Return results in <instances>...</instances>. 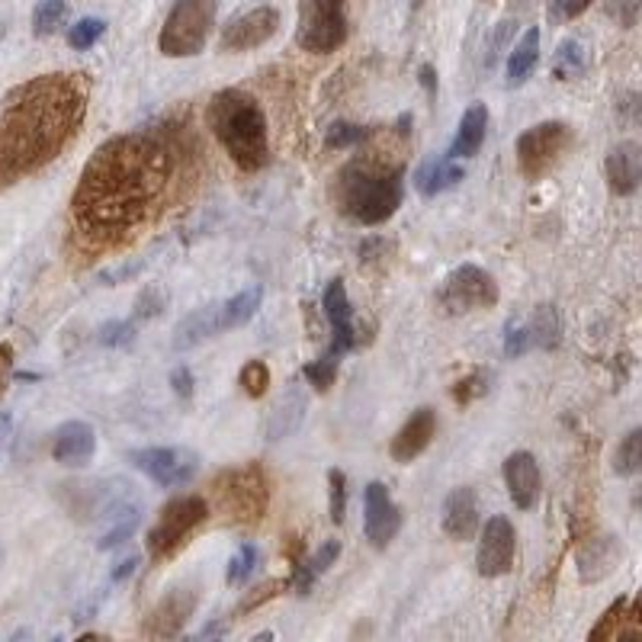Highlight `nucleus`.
Returning a JSON list of instances; mask_svg holds the SVG:
<instances>
[{
  "mask_svg": "<svg viewBox=\"0 0 642 642\" xmlns=\"http://www.w3.org/2000/svg\"><path fill=\"white\" fill-rule=\"evenodd\" d=\"M136 340V322H106L101 328V344L106 347H129Z\"/></svg>",
  "mask_w": 642,
  "mask_h": 642,
  "instance_id": "nucleus-42",
  "label": "nucleus"
},
{
  "mask_svg": "<svg viewBox=\"0 0 642 642\" xmlns=\"http://www.w3.org/2000/svg\"><path fill=\"white\" fill-rule=\"evenodd\" d=\"M502 473H505L507 495H511L514 507L530 511V507L537 505V498H540V466H537V460L527 450L511 453L505 460V466H502Z\"/></svg>",
  "mask_w": 642,
  "mask_h": 642,
  "instance_id": "nucleus-19",
  "label": "nucleus"
},
{
  "mask_svg": "<svg viewBox=\"0 0 642 642\" xmlns=\"http://www.w3.org/2000/svg\"><path fill=\"white\" fill-rule=\"evenodd\" d=\"M254 566H257V546H254V543H241L238 556L229 562L225 581H229V585H244L248 575L254 572Z\"/></svg>",
  "mask_w": 642,
  "mask_h": 642,
  "instance_id": "nucleus-39",
  "label": "nucleus"
},
{
  "mask_svg": "<svg viewBox=\"0 0 642 642\" xmlns=\"http://www.w3.org/2000/svg\"><path fill=\"white\" fill-rule=\"evenodd\" d=\"M421 84L428 87V94H431V97H438V77H434V69H431V65H424V69H421Z\"/></svg>",
  "mask_w": 642,
  "mask_h": 642,
  "instance_id": "nucleus-51",
  "label": "nucleus"
},
{
  "mask_svg": "<svg viewBox=\"0 0 642 642\" xmlns=\"http://www.w3.org/2000/svg\"><path fill=\"white\" fill-rule=\"evenodd\" d=\"M219 0H173L161 27L158 49L168 59H193L206 49V39L215 27Z\"/></svg>",
  "mask_w": 642,
  "mask_h": 642,
  "instance_id": "nucleus-7",
  "label": "nucleus"
},
{
  "mask_svg": "<svg viewBox=\"0 0 642 642\" xmlns=\"http://www.w3.org/2000/svg\"><path fill=\"white\" fill-rule=\"evenodd\" d=\"M370 133L364 129V126H354V123H335L331 129H328V136H325V145L328 148H354V145H360V141H367Z\"/></svg>",
  "mask_w": 642,
  "mask_h": 642,
  "instance_id": "nucleus-41",
  "label": "nucleus"
},
{
  "mask_svg": "<svg viewBox=\"0 0 642 642\" xmlns=\"http://www.w3.org/2000/svg\"><path fill=\"white\" fill-rule=\"evenodd\" d=\"M335 376H338V360L328 354L305 364V379H308V386H315V392H328L335 386Z\"/></svg>",
  "mask_w": 642,
  "mask_h": 642,
  "instance_id": "nucleus-36",
  "label": "nucleus"
},
{
  "mask_svg": "<svg viewBox=\"0 0 642 642\" xmlns=\"http://www.w3.org/2000/svg\"><path fill=\"white\" fill-rule=\"evenodd\" d=\"M206 123L238 168L248 170V173L267 168V161H271L267 116H264L261 103L254 101L248 91H238V87L219 91L209 101Z\"/></svg>",
  "mask_w": 642,
  "mask_h": 642,
  "instance_id": "nucleus-4",
  "label": "nucleus"
},
{
  "mask_svg": "<svg viewBox=\"0 0 642 642\" xmlns=\"http://www.w3.org/2000/svg\"><path fill=\"white\" fill-rule=\"evenodd\" d=\"M578 578L588 585H594V581H601V578H608L613 569H617V562H620V543L617 537H594V540L581 543V549H578Z\"/></svg>",
  "mask_w": 642,
  "mask_h": 642,
  "instance_id": "nucleus-23",
  "label": "nucleus"
},
{
  "mask_svg": "<svg viewBox=\"0 0 642 642\" xmlns=\"http://www.w3.org/2000/svg\"><path fill=\"white\" fill-rule=\"evenodd\" d=\"M640 466H642V431L640 428H633L627 438L617 443V450H613V473L630 478V475L640 473Z\"/></svg>",
  "mask_w": 642,
  "mask_h": 642,
  "instance_id": "nucleus-33",
  "label": "nucleus"
},
{
  "mask_svg": "<svg viewBox=\"0 0 642 642\" xmlns=\"http://www.w3.org/2000/svg\"><path fill=\"white\" fill-rule=\"evenodd\" d=\"M322 308H325V318L331 325V347L325 350L328 357L340 360L347 350H354L360 338H357V325H354V308L347 299V286L344 280H331L325 296H322Z\"/></svg>",
  "mask_w": 642,
  "mask_h": 642,
  "instance_id": "nucleus-17",
  "label": "nucleus"
},
{
  "mask_svg": "<svg viewBox=\"0 0 642 642\" xmlns=\"http://www.w3.org/2000/svg\"><path fill=\"white\" fill-rule=\"evenodd\" d=\"M129 460L161 488H180L200 473V456L187 446H148L136 450Z\"/></svg>",
  "mask_w": 642,
  "mask_h": 642,
  "instance_id": "nucleus-11",
  "label": "nucleus"
},
{
  "mask_svg": "<svg viewBox=\"0 0 642 642\" xmlns=\"http://www.w3.org/2000/svg\"><path fill=\"white\" fill-rule=\"evenodd\" d=\"M485 133H488V109L482 103H473L463 119H460V129H456V138L446 151V158L460 161V158H475L485 145Z\"/></svg>",
  "mask_w": 642,
  "mask_h": 642,
  "instance_id": "nucleus-26",
  "label": "nucleus"
},
{
  "mask_svg": "<svg viewBox=\"0 0 642 642\" xmlns=\"http://www.w3.org/2000/svg\"><path fill=\"white\" fill-rule=\"evenodd\" d=\"M440 305L446 315H470L498 305V283L475 264H463L440 286Z\"/></svg>",
  "mask_w": 642,
  "mask_h": 642,
  "instance_id": "nucleus-10",
  "label": "nucleus"
},
{
  "mask_svg": "<svg viewBox=\"0 0 642 642\" xmlns=\"http://www.w3.org/2000/svg\"><path fill=\"white\" fill-rule=\"evenodd\" d=\"M65 20H69V3L65 0H39V7L33 10V33H59L65 27Z\"/></svg>",
  "mask_w": 642,
  "mask_h": 642,
  "instance_id": "nucleus-34",
  "label": "nucleus"
},
{
  "mask_svg": "<svg viewBox=\"0 0 642 642\" xmlns=\"http://www.w3.org/2000/svg\"><path fill=\"white\" fill-rule=\"evenodd\" d=\"M569 148H572V129L566 123L549 119L540 126H530L517 138V168L527 180H543L549 170L559 168Z\"/></svg>",
  "mask_w": 642,
  "mask_h": 642,
  "instance_id": "nucleus-9",
  "label": "nucleus"
},
{
  "mask_svg": "<svg viewBox=\"0 0 642 642\" xmlns=\"http://www.w3.org/2000/svg\"><path fill=\"white\" fill-rule=\"evenodd\" d=\"M200 594L193 588H170L168 594L151 608V613L141 623V636L148 640H173L180 636V630L187 627V620L193 617Z\"/></svg>",
  "mask_w": 642,
  "mask_h": 642,
  "instance_id": "nucleus-15",
  "label": "nucleus"
},
{
  "mask_svg": "<svg viewBox=\"0 0 642 642\" xmlns=\"http://www.w3.org/2000/svg\"><path fill=\"white\" fill-rule=\"evenodd\" d=\"M168 305V293L161 286H145L141 296L136 299V312H133V322H145V318H155L161 315Z\"/></svg>",
  "mask_w": 642,
  "mask_h": 642,
  "instance_id": "nucleus-40",
  "label": "nucleus"
},
{
  "mask_svg": "<svg viewBox=\"0 0 642 642\" xmlns=\"http://www.w3.org/2000/svg\"><path fill=\"white\" fill-rule=\"evenodd\" d=\"M305 411H308V399L299 386H293L276 406H273L271 418H267V440L280 443V440L293 438L305 421Z\"/></svg>",
  "mask_w": 642,
  "mask_h": 642,
  "instance_id": "nucleus-25",
  "label": "nucleus"
},
{
  "mask_svg": "<svg viewBox=\"0 0 642 642\" xmlns=\"http://www.w3.org/2000/svg\"><path fill=\"white\" fill-rule=\"evenodd\" d=\"M238 382H241L244 396L261 399V396L271 389V370H267V364H264V360H251V364H244V367H241Z\"/></svg>",
  "mask_w": 642,
  "mask_h": 642,
  "instance_id": "nucleus-35",
  "label": "nucleus"
},
{
  "mask_svg": "<svg viewBox=\"0 0 642 642\" xmlns=\"http://www.w3.org/2000/svg\"><path fill=\"white\" fill-rule=\"evenodd\" d=\"M280 30V13L276 7H251L244 13H238L235 20L225 23L222 39H219V49L222 52H248V49H257L264 42H271Z\"/></svg>",
  "mask_w": 642,
  "mask_h": 642,
  "instance_id": "nucleus-13",
  "label": "nucleus"
},
{
  "mask_svg": "<svg viewBox=\"0 0 642 642\" xmlns=\"http://www.w3.org/2000/svg\"><path fill=\"white\" fill-rule=\"evenodd\" d=\"M466 177L463 165H456L453 158H440V161H428L424 168L414 173V190L428 200H434L440 193L453 190L460 180Z\"/></svg>",
  "mask_w": 642,
  "mask_h": 642,
  "instance_id": "nucleus-27",
  "label": "nucleus"
},
{
  "mask_svg": "<svg viewBox=\"0 0 642 642\" xmlns=\"http://www.w3.org/2000/svg\"><path fill=\"white\" fill-rule=\"evenodd\" d=\"M328 514L335 524H344L347 517V475L340 470L328 473Z\"/></svg>",
  "mask_w": 642,
  "mask_h": 642,
  "instance_id": "nucleus-38",
  "label": "nucleus"
},
{
  "mask_svg": "<svg viewBox=\"0 0 642 642\" xmlns=\"http://www.w3.org/2000/svg\"><path fill=\"white\" fill-rule=\"evenodd\" d=\"M0 562H3V549H0Z\"/></svg>",
  "mask_w": 642,
  "mask_h": 642,
  "instance_id": "nucleus-54",
  "label": "nucleus"
},
{
  "mask_svg": "<svg viewBox=\"0 0 642 642\" xmlns=\"http://www.w3.org/2000/svg\"><path fill=\"white\" fill-rule=\"evenodd\" d=\"M10 428H13V418L7 411H0V440L10 438Z\"/></svg>",
  "mask_w": 642,
  "mask_h": 642,
  "instance_id": "nucleus-53",
  "label": "nucleus"
},
{
  "mask_svg": "<svg viewBox=\"0 0 642 642\" xmlns=\"http://www.w3.org/2000/svg\"><path fill=\"white\" fill-rule=\"evenodd\" d=\"M434 434H438V411L428 406L411 411V418L399 428V434L392 438V446H389L392 460H396V463H411V460H418V456L431 446Z\"/></svg>",
  "mask_w": 642,
  "mask_h": 642,
  "instance_id": "nucleus-18",
  "label": "nucleus"
},
{
  "mask_svg": "<svg viewBox=\"0 0 642 642\" xmlns=\"http://www.w3.org/2000/svg\"><path fill=\"white\" fill-rule=\"evenodd\" d=\"M482 520H478V502H475V492L470 485H460L446 495L443 502V534L450 540H473L478 534Z\"/></svg>",
  "mask_w": 642,
  "mask_h": 642,
  "instance_id": "nucleus-21",
  "label": "nucleus"
},
{
  "mask_svg": "<svg viewBox=\"0 0 642 642\" xmlns=\"http://www.w3.org/2000/svg\"><path fill=\"white\" fill-rule=\"evenodd\" d=\"M296 45L312 55L338 52L347 42V13L344 0H296Z\"/></svg>",
  "mask_w": 642,
  "mask_h": 642,
  "instance_id": "nucleus-8",
  "label": "nucleus"
},
{
  "mask_svg": "<svg viewBox=\"0 0 642 642\" xmlns=\"http://www.w3.org/2000/svg\"><path fill=\"white\" fill-rule=\"evenodd\" d=\"M482 382H485V376H482V372H473L470 379H463V382L456 386V392H453V399H456L460 406H466V402H473L475 396H482V392H485V386H482Z\"/></svg>",
  "mask_w": 642,
  "mask_h": 642,
  "instance_id": "nucleus-48",
  "label": "nucleus"
},
{
  "mask_svg": "<svg viewBox=\"0 0 642 642\" xmlns=\"http://www.w3.org/2000/svg\"><path fill=\"white\" fill-rule=\"evenodd\" d=\"M537 62H540V30H527L524 39L507 55V87L527 84V77L534 74Z\"/></svg>",
  "mask_w": 642,
  "mask_h": 642,
  "instance_id": "nucleus-28",
  "label": "nucleus"
},
{
  "mask_svg": "<svg viewBox=\"0 0 642 642\" xmlns=\"http://www.w3.org/2000/svg\"><path fill=\"white\" fill-rule=\"evenodd\" d=\"M271 505V482L257 463L232 466L212 478L209 485V507H215L229 524L248 527L257 524Z\"/></svg>",
  "mask_w": 642,
  "mask_h": 642,
  "instance_id": "nucleus-5",
  "label": "nucleus"
},
{
  "mask_svg": "<svg viewBox=\"0 0 642 642\" xmlns=\"http://www.w3.org/2000/svg\"><path fill=\"white\" fill-rule=\"evenodd\" d=\"M364 530H367V540L376 546V549H386L389 543L399 537L402 530V511L392 502L389 488L382 482H370L367 492H364Z\"/></svg>",
  "mask_w": 642,
  "mask_h": 642,
  "instance_id": "nucleus-16",
  "label": "nucleus"
},
{
  "mask_svg": "<svg viewBox=\"0 0 642 642\" xmlns=\"http://www.w3.org/2000/svg\"><path fill=\"white\" fill-rule=\"evenodd\" d=\"M136 566H138V556H129V559H123V562H119V569L113 572V578H116V581H123L126 575L136 572Z\"/></svg>",
  "mask_w": 642,
  "mask_h": 642,
  "instance_id": "nucleus-52",
  "label": "nucleus"
},
{
  "mask_svg": "<svg viewBox=\"0 0 642 642\" xmlns=\"http://www.w3.org/2000/svg\"><path fill=\"white\" fill-rule=\"evenodd\" d=\"M10 372H13V347L10 344H0V396L7 392Z\"/></svg>",
  "mask_w": 642,
  "mask_h": 642,
  "instance_id": "nucleus-50",
  "label": "nucleus"
},
{
  "mask_svg": "<svg viewBox=\"0 0 642 642\" xmlns=\"http://www.w3.org/2000/svg\"><path fill=\"white\" fill-rule=\"evenodd\" d=\"M534 344H530V331H527V325H507L505 328V357L511 360H517V357H524L527 350H530Z\"/></svg>",
  "mask_w": 642,
  "mask_h": 642,
  "instance_id": "nucleus-44",
  "label": "nucleus"
},
{
  "mask_svg": "<svg viewBox=\"0 0 642 642\" xmlns=\"http://www.w3.org/2000/svg\"><path fill=\"white\" fill-rule=\"evenodd\" d=\"M219 331H222V308H219V303L203 305V308L190 312V315L177 325L170 347H173V350H190V347L203 344L206 338H212V335H219Z\"/></svg>",
  "mask_w": 642,
  "mask_h": 642,
  "instance_id": "nucleus-24",
  "label": "nucleus"
},
{
  "mask_svg": "<svg viewBox=\"0 0 642 642\" xmlns=\"http://www.w3.org/2000/svg\"><path fill=\"white\" fill-rule=\"evenodd\" d=\"M520 3H530V0H520Z\"/></svg>",
  "mask_w": 642,
  "mask_h": 642,
  "instance_id": "nucleus-55",
  "label": "nucleus"
},
{
  "mask_svg": "<svg viewBox=\"0 0 642 642\" xmlns=\"http://www.w3.org/2000/svg\"><path fill=\"white\" fill-rule=\"evenodd\" d=\"M209 514H212V507H209L203 495L170 498L168 505L158 511V517L148 530V540H145L151 562L161 566V562L173 559L187 546V540L209 520Z\"/></svg>",
  "mask_w": 642,
  "mask_h": 642,
  "instance_id": "nucleus-6",
  "label": "nucleus"
},
{
  "mask_svg": "<svg viewBox=\"0 0 642 642\" xmlns=\"http://www.w3.org/2000/svg\"><path fill=\"white\" fill-rule=\"evenodd\" d=\"M193 165L197 145L180 126H141L103 141L71 197V238L94 257L133 244L193 183Z\"/></svg>",
  "mask_w": 642,
  "mask_h": 642,
  "instance_id": "nucleus-1",
  "label": "nucleus"
},
{
  "mask_svg": "<svg viewBox=\"0 0 642 642\" xmlns=\"http://www.w3.org/2000/svg\"><path fill=\"white\" fill-rule=\"evenodd\" d=\"M585 69H588V49L578 39L559 42V49L552 55V74L559 81H572V77H581Z\"/></svg>",
  "mask_w": 642,
  "mask_h": 642,
  "instance_id": "nucleus-31",
  "label": "nucleus"
},
{
  "mask_svg": "<svg viewBox=\"0 0 642 642\" xmlns=\"http://www.w3.org/2000/svg\"><path fill=\"white\" fill-rule=\"evenodd\" d=\"M406 141L372 145L335 177V206L357 225H382L406 197Z\"/></svg>",
  "mask_w": 642,
  "mask_h": 642,
  "instance_id": "nucleus-3",
  "label": "nucleus"
},
{
  "mask_svg": "<svg viewBox=\"0 0 642 642\" xmlns=\"http://www.w3.org/2000/svg\"><path fill=\"white\" fill-rule=\"evenodd\" d=\"M91 101L81 71L39 74L0 101V190L52 165L77 138Z\"/></svg>",
  "mask_w": 642,
  "mask_h": 642,
  "instance_id": "nucleus-2",
  "label": "nucleus"
},
{
  "mask_svg": "<svg viewBox=\"0 0 642 642\" xmlns=\"http://www.w3.org/2000/svg\"><path fill=\"white\" fill-rule=\"evenodd\" d=\"M94 450H97V434L87 421H65L52 440L55 463H62L69 470H84L94 460Z\"/></svg>",
  "mask_w": 642,
  "mask_h": 642,
  "instance_id": "nucleus-20",
  "label": "nucleus"
},
{
  "mask_svg": "<svg viewBox=\"0 0 642 642\" xmlns=\"http://www.w3.org/2000/svg\"><path fill=\"white\" fill-rule=\"evenodd\" d=\"M608 17H613L623 30H633L640 20V0H604Z\"/></svg>",
  "mask_w": 642,
  "mask_h": 642,
  "instance_id": "nucleus-45",
  "label": "nucleus"
},
{
  "mask_svg": "<svg viewBox=\"0 0 642 642\" xmlns=\"http://www.w3.org/2000/svg\"><path fill=\"white\" fill-rule=\"evenodd\" d=\"M527 331H530V344L543 347V350H552L559 344V315L552 305H537L534 318L527 322Z\"/></svg>",
  "mask_w": 642,
  "mask_h": 642,
  "instance_id": "nucleus-32",
  "label": "nucleus"
},
{
  "mask_svg": "<svg viewBox=\"0 0 642 642\" xmlns=\"http://www.w3.org/2000/svg\"><path fill=\"white\" fill-rule=\"evenodd\" d=\"M283 588H286V581H264L261 588H254V591H251V594H248V598L238 604V617L251 613L254 608H264V604H267V601H273V598H276Z\"/></svg>",
  "mask_w": 642,
  "mask_h": 642,
  "instance_id": "nucleus-43",
  "label": "nucleus"
},
{
  "mask_svg": "<svg viewBox=\"0 0 642 642\" xmlns=\"http://www.w3.org/2000/svg\"><path fill=\"white\" fill-rule=\"evenodd\" d=\"M103 33H106V23H103V20H97V17H84V20H77V23L71 27L69 45L71 49H77V52H87Z\"/></svg>",
  "mask_w": 642,
  "mask_h": 642,
  "instance_id": "nucleus-37",
  "label": "nucleus"
},
{
  "mask_svg": "<svg viewBox=\"0 0 642 642\" xmlns=\"http://www.w3.org/2000/svg\"><path fill=\"white\" fill-rule=\"evenodd\" d=\"M627 598L610 604L601 623L591 630V640H623V623H640V601H633V610H627Z\"/></svg>",
  "mask_w": 642,
  "mask_h": 642,
  "instance_id": "nucleus-30",
  "label": "nucleus"
},
{
  "mask_svg": "<svg viewBox=\"0 0 642 642\" xmlns=\"http://www.w3.org/2000/svg\"><path fill=\"white\" fill-rule=\"evenodd\" d=\"M261 303H264V290L261 286H248V290H241L232 299L219 303V308H222V331L248 325L257 315Z\"/></svg>",
  "mask_w": 642,
  "mask_h": 642,
  "instance_id": "nucleus-29",
  "label": "nucleus"
},
{
  "mask_svg": "<svg viewBox=\"0 0 642 642\" xmlns=\"http://www.w3.org/2000/svg\"><path fill=\"white\" fill-rule=\"evenodd\" d=\"M170 386H173V396L187 402L193 396V372L187 370V367H177V370L170 372Z\"/></svg>",
  "mask_w": 642,
  "mask_h": 642,
  "instance_id": "nucleus-49",
  "label": "nucleus"
},
{
  "mask_svg": "<svg viewBox=\"0 0 642 642\" xmlns=\"http://www.w3.org/2000/svg\"><path fill=\"white\" fill-rule=\"evenodd\" d=\"M608 183L617 197H633L642 180V148L636 141H620L608 151Z\"/></svg>",
  "mask_w": 642,
  "mask_h": 642,
  "instance_id": "nucleus-22",
  "label": "nucleus"
},
{
  "mask_svg": "<svg viewBox=\"0 0 642 642\" xmlns=\"http://www.w3.org/2000/svg\"><path fill=\"white\" fill-rule=\"evenodd\" d=\"M514 549H517V534L514 524L495 514L478 527V552H475V569L482 578H502L514 566Z\"/></svg>",
  "mask_w": 642,
  "mask_h": 642,
  "instance_id": "nucleus-12",
  "label": "nucleus"
},
{
  "mask_svg": "<svg viewBox=\"0 0 642 642\" xmlns=\"http://www.w3.org/2000/svg\"><path fill=\"white\" fill-rule=\"evenodd\" d=\"M511 30H514V23L511 20H505V23H498V30H495V35H492V42H488V52H485V69L492 71L495 69V62H498V55L507 49V35H511Z\"/></svg>",
  "mask_w": 642,
  "mask_h": 642,
  "instance_id": "nucleus-47",
  "label": "nucleus"
},
{
  "mask_svg": "<svg viewBox=\"0 0 642 642\" xmlns=\"http://www.w3.org/2000/svg\"><path fill=\"white\" fill-rule=\"evenodd\" d=\"M591 7V0H552L549 3V20L552 23H569L575 17H581Z\"/></svg>",
  "mask_w": 642,
  "mask_h": 642,
  "instance_id": "nucleus-46",
  "label": "nucleus"
},
{
  "mask_svg": "<svg viewBox=\"0 0 642 642\" xmlns=\"http://www.w3.org/2000/svg\"><path fill=\"white\" fill-rule=\"evenodd\" d=\"M133 488L136 485H126L94 517V524H97V546L101 549H116V546H123L138 530V524H141V502H138V495Z\"/></svg>",
  "mask_w": 642,
  "mask_h": 642,
  "instance_id": "nucleus-14",
  "label": "nucleus"
}]
</instances>
